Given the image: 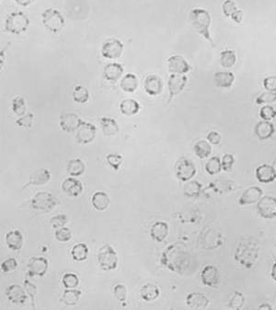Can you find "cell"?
<instances>
[{
  "label": "cell",
  "mask_w": 276,
  "mask_h": 310,
  "mask_svg": "<svg viewBox=\"0 0 276 310\" xmlns=\"http://www.w3.org/2000/svg\"><path fill=\"white\" fill-rule=\"evenodd\" d=\"M89 255V248L85 243H79L74 246L71 250V256L75 261H86Z\"/></svg>",
  "instance_id": "60d3db41"
},
{
  "label": "cell",
  "mask_w": 276,
  "mask_h": 310,
  "mask_svg": "<svg viewBox=\"0 0 276 310\" xmlns=\"http://www.w3.org/2000/svg\"><path fill=\"white\" fill-rule=\"evenodd\" d=\"M203 244H207L205 249L214 250L224 244L223 235L216 229H209L205 236H203Z\"/></svg>",
  "instance_id": "f1b7e54d"
},
{
  "label": "cell",
  "mask_w": 276,
  "mask_h": 310,
  "mask_svg": "<svg viewBox=\"0 0 276 310\" xmlns=\"http://www.w3.org/2000/svg\"><path fill=\"white\" fill-rule=\"evenodd\" d=\"M194 152L196 156L201 159H204L211 155V144L206 140H199L194 146Z\"/></svg>",
  "instance_id": "f35d334b"
},
{
  "label": "cell",
  "mask_w": 276,
  "mask_h": 310,
  "mask_svg": "<svg viewBox=\"0 0 276 310\" xmlns=\"http://www.w3.org/2000/svg\"><path fill=\"white\" fill-rule=\"evenodd\" d=\"M254 133L258 138L263 141V140L271 138L275 135L276 128H275V125L270 121L263 120L256 123L254 127Z\"/></svg>",
  "instance_id": "d4e9b609"
},
{
  "label": "cell",
  "mask_w": 276,
  "mask_h": 310,
  "mask_svg": "<svg viewBox=\"0 0 276 310\" xmlns=\"http://www.w3.org/2000/svg\"><path fill=\"white\" fill-rule=\"evenodd\" d=\"M231 19L237 24L241 23L242 19H243V12L240 9H237L235 13L231 16Z\"/></svg>",
  "instance_id": "6125c7cd"
},
{
  "label": "cell",
  "mask_w": 276,
  "mask_h": 310,
  "mask_svg": "<svg viewBox=\"0 0 276 310\" xmlns=\"http://www.w3.org/2000/svg\"><path fill=\"white\" fill-rule=\"evenodd\" d=\"M237 62V56L235 51L233 50H225L221 52L220 55V63L225 68H230L234 66Z\"/></svg>",
  "instance_id": "b9f144b4"
},
{
  "label": "cell",
  "mask_w": 276,
  "mask_h": 310,
  "mask_svg": "<svg viewBox=\"0 0 276 310\" xmlns=\"http://www.w3.org/2000/svg\"><path fill=\"white\" fill-rule=\"evenodd\" d=\"M72 97H73L75 102L79 103V104H84V103H87L90 99V91L86 87L81 86V85H78L74 89Z\"/></svg>",
  "instance_id": "ab89813d"
},
{
  "label": "cell",
  "mask_w": 276,
  "mask_h": 310,
  "mask_svg": "<svg viewBox=\"0 0 276 310\" xmlns=\"http://www.w3.org/2000/svg\"><path fill=\"white\" fill-rule=\"evenodd\" d=\"M169 225L164 221H157L150 229L149 235L157 243L163 242L169 235Z\"/></svg>",
  "instance_id": "44dd1931"
},
{
  "label": "cell",
  "mask_w": 276,
  "mask_h": 310,
  "mask_svg": "<svg viewBox=\"0 0 276 310\" xmlns=\"http://www.w3.org/2000/svg\"><path fill=\"white\" fill-rule=\"evenodd\" d=\"M24 288L25 290H26V292H27V294H29V296L31 297L32 307H33V310H35V309H36V306H35V297H36V294H37V286H35L34 284H33L31 281L25 280Z\"/></svg>",
  "instance_id": "816d5d0a"
},
{
  "label": "cell",
  "mask_w": 276,
  "mask_h": 310,
  "mask_svg": "<svg viewBox=\"0 0 276 310\" xmlns=\"http://www.w3.org/2000/svg\"><path fill=\"white\" fill-rule=\"evenodd\" d=\"M168 68L171 74L184 75L191 70V65L180 56H172L168 59Z\"/></svg>",
  "instance_id": "d6986e66"
},
{
  "label": "cell",
  "mask_w": 276,
  "mask_h": 310,
  "mask_svg": "<svg viewBox=\"0 0 276 310\" xmlns=\"http://www.w3.org/2000/svg\"><path fill=\"white\" fill-rule=\"evenodd\" d=\"M59 201L57 197L53 195L51 193L39 192L33 196L31 202V206L35 210L43 213H50L57 207Z\"/></svg>",
  "instance_id": "52a82bcc"
},
{
  "label": "cell",
  "mask_w": 276,
  "mask_h": 310,
  "mask_svg": "<svg viewBox=\"0 0 276 310\" xmlns=\"http://www.w3.org/2000/svg\"><path fill=\"white\" fill-rule=\"evenodd\" d=\"M141 109V105L138 100L133 98L123 99L120 103V112L122 115L133 116L138 115Z\"/></svg>",
  "instance_id": "d6a6232c"
},
{
  "label": "cell",
  "mask_w": 276,
  "mask_h": 310,
  "mask_svg": "<svg viewBox=\"0 0 276 310\" xmlns=\"http://www.w3.org/2000/svg\"><path fill=\"white\" fill-rule=\"evenodd\" d=\"M11 108H12V111L15 115L20 116V117L23 116L26 113V102H25L24 98L20 96L15 97L12 99Z\"/></svg>",
  "instance_id": "bcb514c9"
},
{
  "label": "cell",
  "mask_w": 276,
  "mask_h": 310,
  "mask_svg": "<svg viewBox=\"0 0 276 310\" xmlns=\"http://www.w3.org/2000/svg\"><path fill=\"white\" fill-rule=\"evenodd\" d=\"M67 222H68V217L66 216V214H65V213L57 214L56 216L52 217L51 220H50L52 228L56 229V230L61 229V228H64Z\"/></svg>",
  "instance_id": "f5cc1de1"
},
{
  "label": "cell",
  "mask_w": 276,
  "mask_h": 310,
  "mask_svg": "<svg viewBox=\"0 0 276 310\" xmlns=\"http://www.w3.org/2000/svg\"><path fill=\"white\" fill-rule=\"evenodd\" d=\"M123 157L119 154H109L106 156V161L111 168H113L115 172H118L122 166Z\"/></svg>",
  "instance_id": "c3c4849f"
},
{
  "label": "cell",
  "mask_w": 276,
  "mask_h": 310,
  "mask_svg": "<svg viewBox=\"0 0 276 310\" xmlns=\"http://www.w3.org/2000/svg\"><path fill=\"white\" fill-rule=\"evenodd\" d=\"M257 211L260 217L264 219H274L276 217V198L273 196H262L257 203Z\"/></svg>",
  "instance_id": "30bf717a"
},
{
  "label": "cell",
  "mask_w": 276,
  "mask_h": 310,
  "mask_svg": "<svg viewBox=\"0 0 276 310\" xmlns=\"http://www.w3.org/2000/svg\"><path fill=\"white\" fill-rule=\"evenodd\" d=\"M207 140H208V142H209L211 145L217 146V145H219L220 143H221L222 136H221V135H220L218 132H217V131H211V132H209L208 135H207Z\"/></svg>",
  "instance_id": "94428289"
},
{
  "label": "cell",
  "mask_w": 276,
  "mask_h": 310,
  "mask_svg": "<svg viewBox=\"0 0 276 310\" xmlns=\"http://www.w3.org/2000/svg\"><path fill=\"white\" fill-rule=\"evenodd\" d=\"M18 268V261L15 258H8L1 263V271L4 273H8Z\"/></svg>",
  "instance_id": "680465c9"
},
{
  "label": "cell",
  "mask_w": 276,
  "mask_h": 310,
  "mask_svg": "<svg viewBox=\"0 0 276 310\" xmlns=\"http://www.w3.org/2000/svg\"><path fill=\"white\" fill-rule=\"evenodd\" d=\"M187 81H188V78L186 76L171 74L168 81V87L170 91L168 103H171L173 98L179 95V93L184 90V88L186 87Z\"/></svg>",
  "instance_id": "5bb4252c"
},
{
  "label": "cell",
  "mask_w": 276,
  "mask_h": 310,
  "mask_svg": "<svg viewBox=\"0 0 276 310\" xmlns=\"http://www.w3.org/2000/svg\"><path fill=\"white\" fill-rule=\"evenodd\" d=\"M138 78L135 74L128 73L122 77L120 87L124 92L134 93L138 88Z\"/></svg>",
  "instance_id": "e575fe53"
},
{
  "label": "cell",
  "mask_w": 276,
  "mask_h": 310,
  "mask_svg": "<svg viewBox=\"0 0 276 310\" xmlns=\"http://www.w3.org/2000/svg\"><path fill=\"white\" fill-rule=\"evenodd\" d=\"M174 171L178 180L187 182L195 177L196 174V167L192 160L182 157L176 162Z\"/></svg>",
  "instance_id": "ba28073f"
},
{
  "label": "cell",
  "mask_w": 276,
  "mask_h": 310,
  "mask_svg": "<svg viewBox=\"0 0 276 310\" xmlns=\"http://www.w3.org/2000/svg\"><path fill=\"white\" fill-rule=\"evenodd\" d=\"M271 277L276 283V261L273 264L271 270Z\"/></svg>",
  "instance_id": "e7e4bbea"
},
{
  "label": "cell",
  "mask_w": 276,
  "mask_h": 310,
  "mask_svg": "<svg viewBox=\"0 0 276 310\" xmlns=\"http://www.w3.org/2000/svg\"><path fill=\"white\" fill-rule=\"evenodd\" d=\"M52 175L51 172L47 169H38L35 172L31 174L28 183L25 185L24 188L28 186H41L44 184H47L51 180Z\"/></svg>",
  "instance_id": "7402d4cb"
},
{
  "label": "cell",
  "mask_w": 276,
  "mask_h": 310,
  "mask_svg": "<svg viewBox=\"0 0 276 310\" xmlns=\"http://www.w3.org/2000/svg\"><path fill=\"white\" fill-rule=\"evenodd\" d=\"M33 122H34V115L32 113H30L19 118L16 121V124L19 127H21V128H31L33 125Z\"/></svg>",
  "instance_id": "11a10c76"
},
{
  "label": "cell",
  "mask_w": 276,
  "mask_h": 310,
  "mask_svg": "<svg viewBox=\"0 0 276 310\" xmlns=\"http://www.w3.org/2000/svg\"><path fill=\"white\" fill-rule=\"evenodd\" d=\"M83 123L80 117L73 113H65L60 116L59 125L61 129L66 133H73L78 130Z\"/></svg>",
  "instance_id": "9a60e30c"
},
{
  "label": "cell",
  "mask_w": 276,
  "mask_h": 310,
  "mask_svg": "<svg viewBox=\"0 0 276 310\" xmlns=\"http://www.w3.org/2000/svg\"><path fill=\"white\" fill-rule=\"evenodd\" d=\"M13 1L21 7H28L31 4H33L35 0H13Z\"/></svg>",
  "instance_id": "be15d7a7"
},
{
  "label": "cell",
  "mask_w": 276,
  "mask_h": 310,
  "mask_svg": "<svg viewBox=\"0 0 276 310\" xmlns=\"http://www.w3.org/2000/svg\"><path fill=\"white\" fill-rule=\"evenodd\" d=\"M205 171L206 172L214 176V175H217L219 174L220 172H222V162H221V159H220L218 156H212L207 163L205 164Z\"/></svg>",
  "instance_id": "7bdbcfd3"
},
{
  "label": "cell",
  "mask_w": 276,
  "mask_h": 310,
  "mask_svg": "<svg viewBox=\"0 0 276 310\" xmlns=\"http://www.w3.org/2000/svg\"><path fill=\"white\" fill-rule=\"evenodd\" d=\"M103 75L107 81L116 83L123 75V67L119 63H111L104 67Z\"/></svg>",
  "instance_id": "4316f807"
},
{
  "label": "cell",
  "mask_w": 276,
  "mask_h": 310,
  "mask_svg": "<svg viewBox=\"0 0 276 310\" xmlns=\"http://www.w3.org/2000/svg\"><path fill=\"white\" fill-rule=\"evenodd\" d=\"M41 20L44 28L50 33H59L65 27V18L56 8H47L41 14Z\"/></svg>",
  "instance_id": "277c9868"
},
{
  "label": "cell",
  "mask_w": 276,
  "mask_h": 310,
  "mask_svg": "<svg viewBox=\"0 0 276 310\" xmlns=\"http://www.w3.org/2000/svg\"><path fill=\"white\" fill-rule=\"evenodd\" d=\"M99 123H100L101 130L103 132L105 136H114L120 131L118 123L114 120V118L102 117L99 120Z\"/></svg>",
  "instance_id": "1f68e13d"
},
{
  "label": "cell",
  "mask_w": 276,
  "mask_h": 310,
  "mask_svg": "<svg viewBox=\"0 0 276 310\" xmlns=\"http://www.w3.org/2000/svg\"><path fill=\"white\" fill-rule=\"evenodd\" d=\"M274 166H275V165H276V159H275V160H274Z\"/></svg>",
  "instance_id": "003e7915"
},
{
  "label": "cell",
  "mask_w": 276,
  "mask_h": 310,
  "mask_svg": "<svg viewBox=\"0 0 276 310\" xmlns=\"http://www.w3.org/2000/svg\"><path fill=\"white\" fill-rule=\"evenodd\" d=\"M114 294L115 298L120 302H125L127 299V288L124 285L119 284L114 286Z\"/></svg>",
  "instance_id": "db71d44e"
},
{
  "label": "cell",
  "mask_w": 276,
  "mask_h": 310,
  "mask_svg": "<svg viewBox=\"0 0 276 310\" xmlns=\"http://www.w3.org/2000/svg\"><path fill=\"white\" fill-rule=\"evenodd\" d=\"M260 246L252 237L240 238L236 247L234 260L246 269H252L259 258Z\"/></svg>",
  "instance_id": "7a4b0ae2"
},
{
  "label": "cell",
  "mask_w": 276,
  "mask_h": 310,
  "mask_svg": "<svg viewBox=\"0 0 276 310\" xmlns=\"http://www.w3.org/2000/svg\"><path fill=\"white\" fill-rule=\"evenodd\" d=\"M123 43L116 38H110L104 41L101 47V56L106 59L117 60L122 57Z\"/></svg>",
  "instance_id": "9c48e42d"
},
{
  "label": "cell",
  "mask_w": 276,
  "mask_h": 310,
  "mask_svg": "<svg viewBox=\"0 0 276 310\" xmlns=\"http://www.w3.org/2000/svg\"><path fill=\"white\" fill-rule=\"evenodd\" d=\"M256 179L260 183L269 184L276 180V170L274 165L262 164L257 167L255 171Z\"/></svg>",
  "instance_id": "2e32d148"
},
{
  "label": "cell",
  "mask_w": 276,
  "mask_h": 310,
  "mask_svg": "<svg viewBox=\"0 0 276 310\" xmlns=\"http://www.w3.org/2000/svg\"><path fill=\"white\" fill-rule=\"evenodd\" d=\"M222 10L225 16L231 18V16L237 10V8L233 0H225L222 4Z\"/></svg>",
  "instance_id": "9f6ffc18"
},
{
  "label": "cell",
  "mask_w": 276,
  "mask_h": 310,
  "mask_svg": "<svg viewBox=\"0 0 276 310\" xmlns=\"http://www.w3.org/2000/svg\"><path fill=\"white\" fill-rule=\"evenodd\" d=\"M260 117L264 121H271L276 117V110L271 105H264L260 108Z\"/></svg>",
  "instance_id": "f907efd6"
},
{
  "label": "cell",
  "mask_w": 276,
  "mask_h": 310,
  "mask_svg": "<svg viewBox=\"0 0 276 310\" xmlns=\"http://www.w3.org/2000/svg\"><path fill=\"white\" fill-rule=\"evenodd\" d=\"M97 128L93 123L83 121L79 128L77 130L75 140L79 145H88L92 143L96 137Z\"/></svg>",
  "instance_id": "8fae6325"
},
{
  "label": "cell",
  "mask_w": 276,
  "mask_h": 310,
  "mask_svg": "<svg viewBox=\"0 0 276 310\" xmlns=\"http://www.w3.org/2000/svg\"><path fill=\"white\" fill-rule=\"evenodd\" d=\"M203 186L197 180H189L183 187V194L187 198H198L201 195Z\"/></svg>",
  "instance_id": "74e56055"
},
{
  "label": "cell",
  "mask_w": 276,
  "mask_h": 310,
  "mask_svg": "<svg viewBox=\"0 0 276 310\" xmlns=\"http://www.w3.org/2000/svg\"><path fill=\"white\" fill-rule=\"evenodd\" d=\"M222 170L225 172H230L233 169V166L235 164V157L232 154H225L223 155L222 159Z\"/></svg>",
  "instance_id": "6f0895ef"
},
{
  "label": "cell",
  "mask_w": 276,
  "mask_h": 310,
  "mask_svg": "<svg viewBox=\"0 0 276 310\" xmlns=\"http://www.w3.org/2000/svg\"><path fill=\"white\" fill-rule=\"evenodd\" d=\"M30 26V19L22 11L12 12L6 19L5 30L9 33L19 35L25 33Z\"/></svg>",
  "instance_id": "5b68a950"
},
{
  "label": "cell",
  "mask_w": 276,
  "mask_h": 310,
  "mask_svg": "<svg viewBox=\"0 0 276 310\" xmlns=\"http://www.w3.org/2000/svg\"><path fill=\"white\" fill-rule=\"evenodd\" d=\"M263 195V191L258 186H252L245 190L243 194L238 199V204L240 206H247L256 204Z\"/></svg>",
  "instance_id": "e0dca14e"
},
{
  "label": "cell",
  "mask_w": 276,
  "mask_h": 310,
  "mask_svg": "<svg viewBox=\"0 0 276 310\" xmlns=\"http://www.w3.org/2000/svg\"><path fill=\"white\" fill-rule=\"evenodd\" d=\"M27 292L25 288L18 285L8 286L6 289V295L8 301L15 305H24L27 301Z\"/></svg>",
  "instance_id": "ffe728a7"
},
{
  "label": "cell",
  "mask_w": 276,
  "mask_h": 310,
  "mask_svg": "<svg viewBox=\"0 0 276 310\" xmlns=\"http://www.w3.org/2000/svg\"><path fill=\"white\" fill-rule=\"evenodd\" d=\"M245 301H246V298H245L244 294L241 292L236 291V292H234L233 295H232V297L230 298V300H229L228 307L231 310H241L243 308L244 305H245Z\"/></svg>",
  "instance_id": "f6af8a7d"
},
{
  "label": "cell",
  "mask_w": 276,
  "mask_h": 310,
  "mask_svg": "<svg viewBox=\"0 0 276 310\" xmlns=\"http://www.w3.org/2000/svg\"><path fill=\"white\" fill-rule=\"evenodd\" d=\"M81 294V291L78 290L77 288L65 289L62 297L60 298V301L64 303L65 306L73 307V306L77 305V303L79 302Z\"/></svg>",
  "instance_id": "d590c367"
},
{
  "label": "cell",
  "mask_w": 276,
  "mask_h": 310,
  "mask_svg": "<svg viewBox=\"0 0 276 310\" xmlns=\"http://www.w3.org/2000/svg\"><path fill=\"white\" fill-rule=\"evenodd\" d=\"M86 166L81 159L74 158L68 161L66 166V172L72 177H79L84 174Z\"/></svg>",
  "instance_id": "8d00e7d4"
},
{
  "label": "cell",
  "mask_w": 276,
  "mask_h": 310,
  "mask_svg": "<svg viewBox=\"0 0 276 310\" xmlns=\"http://www.w3.org/2000/svg\"><path fill=\"white\" fill-rule=\"evenodd\" d=\"M263 87L267 91H272L276 93V76H270L264 78Z\"/></svg>",
  "instance_id": "91938a15"
},
{
  "label": "cell",
  "mask_w": 276,
  "mask_h": 310,
  "mask_svg": "<svg viewBox=\"0 0 276 310\" xmlns=\"http://www.w3.org/2000/svg\"><path fill=\"white\" fill-rule=\"evenodd\" d=\"M62 284L65 289L77 288L79 285V278L73 272H65L62 277Z\"/></svg>",
  "instance_id": "ee69618b"
},
{
  "label": "cell",
  "mask_w": 276,
  "mask_h": 310,
  "mask_svg": "<svg viewBox=\"0 0 276 310\" xmlns=\"http://www.w3.org/2000/svg\"><path fill=\"white\" fill-rule=\"evenodd\" d=\"M110 204H111L110 197L104 192H101V191L96 192L91 197V204L93 208L99 212L107 210Z\"/></svg>",
  "instance_id": "f546056e"
},
{
  "label": "cell",
  "mask_w": 276,
  "mask_h": 310,
  "mask_svg": "<svg viewBox=\"0 0 276 310\" xmlns=\"http://www.w3.org/2000/svg\"><path fill=\"white\" fill-rule=\"evenodd\" d=\"M81 182L75 178H67L62 183V191L69 197H79L83 193Z\"/></svg>",
  "instance_id": "cb8c5ba5"
},
{
  "label": "cell",
  "mask_w": 276,
  "mask_h": 310,
  "mask_svg": "<svg viewBox=\"0 0 276 310\" xmlns=\"http://www.w3.org/2000/svg\"><path fill=\"white\" fill-rule=\"evenodd\" d=\"M55 237L57 238V241H59L61 243H66L72 238V233H71L70 229L64 227V228L56 230Z\"/></svg>",
  "instance_id": "681fc988"
},
{
  "label": "cell",
  "mask_w": 276,
  "mask_h": 310,
  "mask_svg": "<svg viewBox=\"0 0 276 310\" xmlns=\"http://www.w3.org/2000/svg\"><path fill=\"white\" fill-rule=\"evenodd\" d=\"M200 277L203 286H208L211 288H217L219 285V271L216 266L212 264H207L203 267L201 271Z\"/></svg>",
  "instance_id": "4fadbf2b"
},
{
  "label": "cell",
  "mask_w": 276,
  "mask_h": 310,
  "mask_svg": "<svg viewBox=\"0 0 276 310\" xmlns=\"http://www.w3.org/2000/svg\"><path fill=\"white\" fill-rule=\"evenodd\" d=\"M258 310H273V309H272V307H271L269 304H265V303H264V304H261V305H260V306L258 307Z\"/></svg>",
  "instance_id": "03108f58"
},
{
  "label": "cell",
  "mask_w": 276,
  "mask_h": 310,
  "mask_svg": "<svg viewBox=\"0 0 276 310\" xmlns=\"http://www.w3.org/2000/svg\"><path fill=\"white\" fill-rule=\"evenodd\" d=\"M140 294L142 299L146 302H152L157 298H158L160 294V290L158 286H155L153 284H146L140 289Z\"/></svg>",
  "instance_id": "836d02e7"
},
{
  "label": "cell",
  "mask_w": 276,
  "mask_h": 310,
  "mask_svg": "<svg viewBox=\"0 0 276 310\" xmlns=\"http://www.w3.org/2000/svg\"><path fill=\"white\" fill-rule=\"evenodd\" d=\"M209 188L217 194H228L236 190V183L232 180L217 179L210 182Z\"/></svg>",
  "instance_id": "484cf974"
},
{
  "label": "cell",
  "mask_w": 276,
  "mask_h": 310,
  "mask_svg": "<svg viewBox=\"0 0 276 310\" xmlns=\"http://www.w3.org/2000/svg\"><path fill=\"white\" fill-rule=\"evenodd\" d=\"M49 262L43 257H32L28 263V274L30 277L44 276L48 271Z\"/></svg>",
  "instance_id": "7c38bea8"
},
{
  "label": "cell",
  "mask_w": 276,
  "mask_h": 310,
  "mask_svg": "<svg viewBox=\"0 0 276 310\" xmlns=\"http://www.w3.org/2000/svg\"><path fill=\"white\" fill-rule=\"evenodd\" d=\"M162 79L157 75L147 76L144 82V90L149 96H158L163 90Z\"/></svg>",
  "instance_id": "ac0fdd59"
},
{
  "label": "cell",
  "mask_w": 276,
  "mask_h": 310,
  "mask_svg": "<svg viewBox=\"0 0 276 310\" xmlns=\"http://www.w3.org/2000/svg\"><path fill=\"white\" fill-rule=\"evenodd\" d=\"M97 261L100 269L103 271H114L118 266V255L110 244L102 246L97 254Z\"/></svg>",
  "instance_id": "8992f818"
},
{
  "label": "cell",
  "mask_w": 276,
  "mask_h": 310,
  "mask_svg": "<svg viewBox=\"0 0 276 310\" xmlns=\"http://www.w3.org/2000/svg\"><path fill=\"white\" fill-rule=\"evenodd\" d=\"M214 80L217 87L222 89H229L234 83L235 76L231 72L220 71L215 74Z\"/></svg>",
  "instance_id": "4dcf8cb0"
},
{
  "label": "cell",
  "mask_w": 276,
  "mask_h": 310,
  "mask_svg": "<svg viewBox=\"0 0 276 310\" xmlns=\"http://www.w3.org/2000/svg\"><path fill=\"white\" fill-rule=\"evenodd\" d=\"M160 263L164 267L177 274H184L191 266V256L185 247L179 242L168 246L163 252Z\"/></svg>",
  "instance_id": "6da1fadb"
},
{
  "label": "cell",
  "mask_w": 276,
  "mask_h": 310,
  "mask_svg": "<svg viewBox=\"0 0 276 310\" xmlns=\"http://www.w3.org/2000/svg\"><path fill=\"white\" fill-rule=\"evenodd\" d=\"M190 21L195 31L202 35L206 41L211 42L214 46L215 44L209 31L212 22L210 13L203 8H194L190 13Z\"/></svg>",
  "instance_id": "3957f363"
},
{
  "label": "cell",
  "mask_w": 276,
  "mask_h": 310,
  "mask_svg": "<svg viewBox=\"0 0 276 310\" xmlns=\"http://www.w3.org/2000/svg\"><path fill=\"white\" fill-rule=\"evenodd\" d=\"M209 299L202 293H191L186 297V305L192 310H205L209 306Z\"/></svg>",
  "instance_id": "603a6c76"
},
{
  "label": "cell",
  "mask_w": 276,
  "mask_h": 310,
  "mask_svg": "<svg viewBox=\"0 0 276 310\" xmlns=\"http://www.w3.org/2000/svg\"><path fill=\"white\" fill-rule=\"evenodd\" d=\"M276 101V93L272 91H265L262 92L260 96H258L255 99V103L258 105L261 104H268Z\"/></svg>",
  "instance_id": "7dc6e473"
},
{
  "label": "cell",
  "mask_w": 276,
  "mask_h": 310,
  "mask_svg": "<svg viewBox=\"0 0 276 310\" xmlns=\"http://www.w3.org/2000/svg\"><path fill=\"white\" fill-rule=\"evenodd\" d=\"M23 236L20 230H11L6 234V243L8 249L13 252H19L23 246Z\"/></svg>",
  "instance_id": "83f0119b"
}]
</instances>
